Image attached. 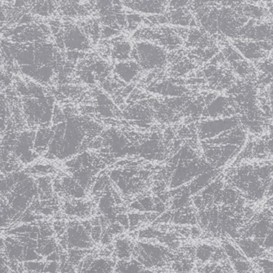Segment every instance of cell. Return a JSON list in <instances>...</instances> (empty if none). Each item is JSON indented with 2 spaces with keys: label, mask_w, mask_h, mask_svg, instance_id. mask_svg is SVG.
<instances>
[{
  "label": "cell",
  "mask_w": 273,
  "mask_h": 273,
  "mask_svg": "<svg viewBox=\"0 0 273 273\" xmlns=\"http://www.w3.org/2000/svg\"><path fill=\"white\" fill-rule=\"evenodd\" d=\"M122 5L130 10L144 14H161L167 7L170 0H121Z\"/></svg>",
  "instance_id": "13"
},
{
  "label": "cell",
  "mask_w": 273,
  "mask_h": 273,
  "mask_svg": "<svg viewBox=\"0 0 273 273\" xmlns=\"http://www.w3.org/2000/svg\"><path fill=\"white\" fill-rule=\"evenodd\" d=\"M130 59L135 61L142 70H162L168 63L167 50L152 42L136 41Z\"/></svg>",
  "instance_id": "5"
},
{
  "label": "cell",
  "mask_w": 273,
  "mask_h": 273,
  "mask_svg": "<svg viewBox=\"0 0 273 273\" xmlns=\"http://www.w3.org/2000/svg\"><path fill=\"white\" fill-rule=\"evenodd\" d=\"M83 273H112V264L105 259L93 260Z\"/></svg>",
  "instance_id": "22"
},
{
  "label": "cell",
  "mask_w": 273,
  "mask_h": 273,
  "mask_svg": "<svg viewBox=\"0 0 273 273\" xmlns=\"http://www.w3.org/2000/svg\"><path fill=\"white\" fill-rule=\"evenodd\" d=\"M189 29L166 25H147L140 28L133 34L135 41H146L156 44L165 50L174 51L182 47Z\"/></svg>",
  "instance_id": "3"
},
{
  "label": "cell",
  "mask_w": 273,
  "mask_h": 273,
  "mask_svg": "<svg viewBox=\"0 0 273 273\" xmlns=\"http://www.w3.org/2000/svg\"><path fill=\"white\" fill-rule=\"evenodd\" d=\"M99 18H89L83 20L82 22L78 23V26L82 28L88 38H90L92 44L95 45L98 42L99 38L102 37V26L100 23Z\"/></svg>",
  "instance_id": "19"
},
{
  "label": "cell",
  "mask_w": 273,
  "mask_h": 273,
  "mask_svg": "<svg viewBox=\"0 0 273 273\" xmlns=\"http://www.w3.org/2000/svg\"><path fill=\"white\" fill-rule=\"evenodd\" d=\"M110 43V55L112 59L118 62L130 59L133 46L127 39L122 37H115L112 38Z\"/></svg>",
  "instance_id": "17"
},
{
  "label": "cell",
  "mask_w": 273,
  "mask_h": 273,
  "mask_svg": "<svg viewBox=\"0 0 273 273\" xmlns=\"http://www.w3.org/2000/svg\"><path fill=\"white\" fill-rule=\"evenodd\" d=\"M259 88L255 82L238 79L225 94L229 97L242 126L251 135L261 136L270 123L260 110L258 102Z\"/></svg>",
  "instance_id": "2"
},
{
  "label": "cell",
  "mask_w": 273,
  "mask_h": 273,
  "mask_svg": "<svg viewBox=\"0 0 273 273\" xmlns=\"http://www.w3.org/2000/svg\"><path fill=\"white\" fill-rule=\"evenodd\" d=\"M0 273H7L6 263L1 257H0Z\"/></svg>",
  "instance_id": "28"
},
{
  "label": "cell",
  "mask_w": 273,
  "mask_h": 273,
  "mask_svg": "<svg viewBox=\"0 0 273 273\" xmlns=\"http://www.w3.org/2000/svg\"><path fill=\"white\" fill-rule=\"evenodd\" d=\"M64 209L67 214L86 218L90 215L93 207L88 202H82L81 200H72L65 204Z\"/></svg>",
  "instance_id": "20"
},
{
  "label": "cell",
  "mask_w": 273,
  "mask_h": 273,
  "mask_svg": "<svg viewBox=\"0 0 273 273\" xmlns=\"http://www.w3.org/2000/svg\"><path fill=\"white\" fill-rule=\"evenodd\" d=\"M202 74L209 88L216 92L227 91L238 79L222 52L210 60Z\"/></svg>",
  "instance_id": "4"
},
{
  "label": "cell",
  "mask_w": 273,
  "mask_h": 273,
  "mask_svg": "<svg viewBox=\"0 0 273 273\" xmlns=\"http://www.w3.org/2000/svg\"><path fill=\"white\" fill-rule=\"evenodd\" d=\"M234 270L238 273H250L251 270V264L248 262V260H240L233 262Z\"/></svg>",
  "instance_id": "26"
},
{
  "label": "cell",
  "mask_w": 273,
  "mask_h": 273,
  "mask_svg": "<svg viewBox=\"0 0 273 273\" xmlns=\"http://www.w3.org/2000/svg\"><path fill=\"white\" fill-rule=\"evenodd\" d=\"M222 53L238 79L257 82L258 71L254 63L244 58L231 43H224Z\"/></svg>",
  "instance_id": "6"
},
{
  "label": "cell",
  "mask_w": 273,
  "mask_h": 273,
  "mask_svg": "<svg viewBox=\"0 0 273 273\" xmlns=\"http://www.w3.org/2000/svg\"><path fill=\"white\" fill-rule=\"evenodd\" d=\"M260 0H249V2H251V3H257V2H259Z\"/></svg>",
  "instance_id": "29"
},
{
  "label": "cell",
  "mask_w": 273,
  "mask_h": 273,
  "mask_svg": "<svg viewBox=\"0 0 273 273\" xmlns=\"http://www.w3.org/2000/svg\"><path fill=\"white\" fill-rule=\"evenodd\" d=\"M133 255L138 263L149 269L162 267L166 263L169 257L167 250L165 248L144 243L136 245Z\"/></svg>",
  "instance_id": "7"
},
{
  "label": "cell",
  "mask_w": 273,
  "mask_h": 273,
  "mask_svg": "<svg viewBox=\"0 0 273 273\" xmlns=\"http://www.w3.org/2000/svg\"><path fill=\"white\" fill-rule=\"evenodd\" d=\"M237 115L231 101L228 96L218 94L205 108L202 116L207 119L230 118Z\"/></svg>",
  "instance_id": "12"
},
{
  "label": "cell",
  "mask_w": 273,
  "mask_h": 273,
  "mask_svg": "<svg viewBox=\"0 0 273 273\" xmlns=\"http://www.w3.org/2000/svg\"><path fill=\"white\" fill-rule=\"evenodd\" d=\"M164 15L166 17L167 23L171 24L173 26L181 27L190 26L191 28L198 26L194 14L186 7L170 10L164 14Z\"/></svg>",
  "instance_id": "14"
},
{
  "label": "cell",
  "mask_w": 273,
  "mask_h": 273,
  "mask_svg": "<svg viewBox=\"0 0 273 273\" xmlns=\"http://www.w3.org/2000/svg\"><path fill=\"white\" fill-rule=\"evenodd\" d=\"M92 227L84 224L74 222L68 226L66 231V244L73 250H89L93 247L94 241L90 233Z\"/></svg>",
  "instance_id": "11"
},
{
  "label": "cell",
  "mask_w": 273,
  "mask_h": 273,
  "mask_svg": "<svg viewBox=\"0 0 273 273\" xmlns=\"http://www.w3.org/2000/svg\"><path fill=\"white\" fill-rule=\"evenodd\" d=\"M142 70L139 65L132 59L117 62L114 67V74L120 80L126 83L135 81Z\"/></svg>",
  "instance_id": "15"
},
{
  "label": "cell",
  "mask_w": 273,
  "mask_h": 273,
  "mask_svg": "<svg viewBox=\"0 0 273 273\" xmlns=\"http://www.w3.org/2000/svg\"><path fill=\"white\" fill-rule=\"evenodd\" d=\"M215 249L209 245H202L197 249L196 257L202 262H209L214 256Z\"/></svg>",
  "instance_id": "23"
},
{
  "label": "cell",
  "mask_w": 273,
  "mask_h": 273,
  "mask_svg": "<svg viewBox=\"0 0 273 273\" xmlns=\"http://www.w3.org/2000/svg\"><path fill=\"white\" fill-rule=\"evenodd\" d=\"M223 177L225 183L241 192L247 202H260L273 181V160L232 163Z\"/></svg>",
  "instance_id": "1"
},
{
  "label": "cell",
  "mask_w": 273,
  "mask_h": 273,
  "mask_svg": "<svg viewBox=\"0 0 273 273\" xmlns=\"http://www.w3.org/2000/svg\"><path fill=\"white\" fill-rule=\"evenodd\" d=\"M134 246L126 239H119L115 242V252L119 259L127 261L133 255Z\"/></svg>",
  "instance_id": "21"
},
{
  "label": "cell",
  "mask_w": 273,
  "mask_h": 273,
  "mask_svg": "<svg viewBox=\"0 0 273 273\" xmlns=\"http://www.w3.org/2000/svg\"><path fill=\"white\" fill-rule=\"evenodd\" d=\"M264 2L266 3V9L269 12V14L273 19V0H264Z\"/></svg>",
  "instance_id": "27"
},
{
  "label": "cell",
  "mask_w": 273,
  "mask_h": 273,
  "mask_svg": "<svg viewBox=\"0 0 273 273\" xmlns=\"http://www.w3.org/2000/svg\"><path fill=\"white\" fill-rule=\"evenodd\" d=\"M237 243L244 255L250 259L259 258L265 251L262 245L254 238H244L238 240Z\"/></svg>",
  "instance_id": "18"
},
{
  "label": "cell",
  "mask_w": 273,
  "mask_h": 273,
  "mask_svg": "<svg viewBox=\"0 0 273 273\" xmlns=\"http://www.w3.org/2000/svg\"><path fill=\"white\" fill-rule=\"evenodd\" d=\"M257 71V86L258 88L266 87L273 85V57L270 56L265 59L254 63Z\"/></svg>",
  "instance_id": "16"
},
{
  "label": "cell",
  "mask_w": 273,
  "mask_h": 273,
  "mask_svg": "<svg viewBox=\"0 0 273 273\" xmlns=\"http://www.w3.org/2000/svg\"><path fill=\"white\" fill-rule=\"evenodd\" d=\"M143 22V18L140 16L138 13H133L126 15V27L128 30H134L137 29L138 25Z\"/></svg>",
  "instance_id": "25"
},
{
  "label": "cell",
  "mask_w": 273,
  "mask_h": 273,
  "mask_svg": "<svg viewBox=\"0 0 273 273\" xmlns=\"http://www.w3.org/2000/svg\"><path fill=\"white\" fill-rule=\"evenodd\" d=\"M231 45L244 58L253 63L270 57L273 52V42H254L249 40L233 39Z\"/></svg>",
  "instance_id": "9"
},
{
  "label": "cell",
  "mask_w": 273,
  "mask_h": 273,
  "mask_svg": "<svg viewBox=\"0 0 273 273\" xmlns=\"http://www.w3.org/2000/svg\"><path fill=\"white\" fill-rule=\"evenodd\" d=\"M59 38L62 47L69 51H88L92 48L90 38L77 24L66 25Z\"/></svg>",
  "instance_id": "10"
},
{
  "label": "cell",
  "mask_w": 273,
  "mask_h": 273,
  "mask_svg": "<svg viewBox=\"0 0 273 273\" xmlns=\"http://www.w3.org/2000/svg\"><path fill=\"white\" fill-rule=\"evenodd\" d=\"M224 249H225L226 255L230 258L232 262H236V261H240V260L248 259L241 250L235 248V246H233L232 244H226L225 246H224Z\"/></svg>",
  "instance_id": "24"
},
{
  "label": "cell",
  "mask_w": 273,
  "mask_h": 273,
  "mask_svg": "<svg viewBox=\"0 0 273 273\" xmlns=\"http://www.w3.org/2000/svg\"><path fill=\"white\" fill-rule=\"evenodd\" d=\"M240 125H242V122L238 115L230 118L204 120L198 124V137L202 141L212 139Z\"/></svg>",
  "instance_id": "8"
}]
</instances>
